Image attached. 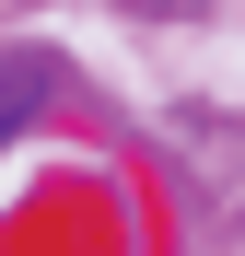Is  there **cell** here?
<instances>
[{
    "label": "cell",
    "instance_id": "cell-1",
    "mask_svg": "<svg viewBox=\"0 0 245 256\" xmlns=\"http://www.w3.org/2000/svg\"><path fill=\"white\" fill-rule=\"evenodd\" d=\"M35 94H47V70H35V58H0V128H12Z\"/></svg>",
    "mask_w": 245,
    "mask_h": 256
}]
</instances>
